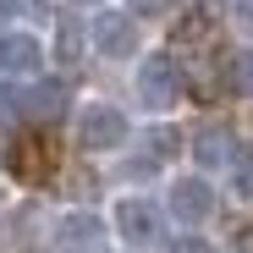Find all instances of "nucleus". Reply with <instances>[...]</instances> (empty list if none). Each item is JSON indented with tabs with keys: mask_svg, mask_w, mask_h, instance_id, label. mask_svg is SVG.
Masks as SVG:
<instances>
[{
	"mask_svg": "<svg viewBox=\"0 0 253 253\" xmlns=\"http://www.w3.org/2000/svg\"><path fill=\"white\" fill-rule=\"evenodd\" d=\"M176 94H182V72H176V61H171V55H149V61L138 66V99H143L149 110H171Z\"/></svg>",
	"mask_w": 253,
	"mask_h": 253,
	"instance_id": "1",
	"label": "nucleus"
},
{
	"mask_svg": "<svg viewBox=\"0 0 253 253\" xmlns=\"http://www.w3.org/2000/svg\"><path fill=\"white\" fill-rule=\"evenodd\" d=\"M77 143L83 149H121L126 143V116L116 105H83L77 116Z\"/></svg>",
	"mask_w": 253,
	"mask_h": 253,
	"instance_id": "2",
	"label": "nucleus"
},
{
	"mask_svg": "<svg viewBox=\"0 0 253 253\" xmlns=\"http://www.w3.org/2000/svg\"><path fill=\"white\" fill-rule=\"evenodd\" d=\"M55 248L61 253H105V220L88 209H72L55 220Z\"/></svg>",
	"mask_w": 253,
	"mask_h": 253,
	"instance_id": "3",
	"label": "nucleus"
},
{
	"mask_svg": "<svg viewBox=\"0 0 253 253\" xmlns=\"http://www.w3.org/2000/svg\"><path fill=\"white\" fill-rule=\"evenodd\" d=\"M88 33H94V50L110 55V61L132 55V44H138V28H132V17H126V11H99Z\"/></svg>",
	"mask_w": 253,
	"mask_h": 253,
	"instance_id": "4",
	"label": "nucleus"
},
{
	"mask_svg": "<svg viewBox=\"0 0 253 253\" xmlns=\"http://www.w3.org/2000/svg\"><path fill=\"white\" fill-rule=\"evenodd\" d=\"M209 209H215V187H209L204 176H176L171 182V215L176 220L198 226V220H209Z\"/></svg>",
	"mask_w": 253,
	"mask_h": 253,
	"instance_id": "5",
	"label": "nucleus"
},
{
	"mask_svg": "<svg viewBox=\"0 0 253 253\" xmlns=\"http://www.w3.org/2000/svg\"><path fill=\"white\" fill-rule=\"evenodd\" d=\"M116 231L132 242V248H149L160 237V215H154V204L149 198H121L116 204Z\"/></svg>",
	"mask_w": 253,
	"mask_h": 253,
	"instance_id": "6",
	"label": "nucleus"
},
{
	"mask_svg": "<svg viewBox=\"0 0 253 253\" xmlns=\"http://www.w3.org/2000/svg\"><path fill=\"white\" fill-rule=\"evenodd\" d=\"M44 61V44L33 33H0V72H33Z\"/></svg>",
	"mask_w": 253,
	"mask_h": 253,
	"instance_id": "7",
	"label": "nucleus"
},
{
	"mask_svg": "<svg viewBox=\"0 0 253 253\" xmlns=\"http://www.w3.org/2000/svg\"><path fill=\"white\" fill-rule=\"evenodd\" d=\"M193 154H198V165H209V171H215V165H237V138L226 132V126H204Z\"/></svg>",
	"mask_w": 253,
	"mask_h": 253,
	"instance_id": "8",
	"label": "nucleus"
},
{
	"mask_svg": "<svg viewBox=\"0 0 253 253\" xmlns=\"http://www.w3.org/2000/svg\"><path fill=\"white\" fill-rule=\"evenodd\" d=\"M61 105H66V88H61V83H33V88L22 94V110H28L33 121H55Z\"/></svg>",
	"mask_w": 253,
	"mask_h": 253,
	"instance_id": "9",
	"label": "nucleus"
},
{
	"mask_svg": "<svg viewBox=\"0 0 253 253\" xmlns=\"http://www.w3.org/2000/svg\"><path fill=\"white\" fill-rule=\"evenodd\" d=\"M77 55H83V22L77 17H61V28H55V61L77 66Z\"/></svg>",
	"mask_w": 253,
	"mask_h": 253,
	"instance_id": "10",
	"label": "nucleus"
},
{
	"mask_svg": "<svg viewBox=\"0 0 253 253\" xmlns=\"http://www.w3.org/2000/svg\"><path fill=\"white\" fill-rule=\"evenodd\" d=\"M231 187H237V198H253V154H237V165H231Z\"/></svg>",
	"mask_w": 253,
	"mask_h": 253,
	"instance_id": "11",
	"label": "nucleus"
},
{
	"mask_svg": "<svg viewBox=\"0 0 253 253\" xmlns=\"http://www.w3.org/2000/svg\"><path fill=\"white\" fill-rule=\"evenodd\" d=\"M226 17H231V28H237V33H248V39H253V0H226Z\"/></svg>",
	"mask_w": 253,
	"mask_h": 253,
	"instance_id": "12",
	"label": "nucleus"
},
{
	"mask_svg": "<svg viewBox=\"0 0 253 253\" xmlns=\"http://www.w3.org/2000/svg\"><path fill=\"white\" fill-rule=\"evenodd\" d=\"M231 77H237V88H242V94H253V50H242V55L231 61Z\"/></svg>",
	"mask_w": 253,
	"mask_h": 253,
	"instance_id": "13",
	"label": "nucleus"
},
{
	"mask_svg": "<svg viewBox=\"0 0 253 253\" xmlns=\"http://www.w3.org/2000/svg\"><path fill=\"white\" fill-rule=\"evenodd\" d=\"M171 253H215V248H209L204 237H176V242H171Z\"/></svg>",
	"mask_w": 253,
	"mask_h": 253,
	"instance_id": "14",
	"label": "nucleus"
},
{
	"mask_svg": "<svg viewBox=\"0 0 253 253\" xmlns=\"http://www.w3.org/2000/svg\"><path fill=\"white\" fill-rule=\"evenodd\" d=\"M171 0H132V11H165Z\"/></svg>",
	"mask_w": 253,
	"mask_h": 253,
	"instance_id": "15",
	"label": "nucleus"
},
{
	"mask_svg": "<svg viewBox=\"0 0 253 253\" xmlns=\"http://www.w3.org/2000/svg\"><path fill=\"white\" fill-rule=\"evenodd\" d=\"M17 6H22V0H0V17H11V11H17Z\"/></svg>",
	"mask_w": 253,
	"mask_h": 253,
	"instance_id": "16",
	"label": "nucleus"
}]
</instances>
